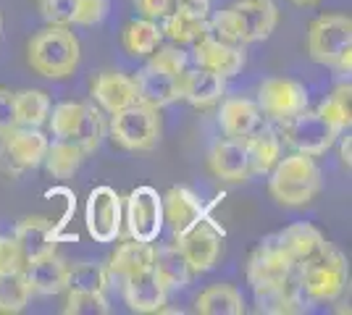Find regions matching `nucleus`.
<instances>
[{"mask_svg": "<svg viewBox=\"0 0 352 315\" xmlns=\"http://www.w3.org/2000/svg\"><path fill=\"white\" fill-rule=\"evenodd\" d=\"M279 24V8L274 0H236L208 21L210 37L229 45H250L265 40Z\"/></svg>", "mask_w": 352, "mask_h": 315, "instance_id": "nucleus-1", "label": "nucleus"}, {"mask_svg": "<svg viewBox=\"0 0 352 315\" xmlns=\"http://www.w3.org/2000/svg\"><path fill=\"white\" fill-rule=\"evenodd\" d=\"M268 189L279 205H287V208L308 205L321 192V171L313 163V155L294 152L284 161L279 158V163L271 168Z\"/></svg>", "mask_w": 352, "mask_h": 315, "instance_id": "nucleus-2", "label": "nucleus"}, {"mask_svg": "<svg viewBox=\"0 0 352 315\" xmlns=\"http://www.w3.org/2000/svg\"><path fill=\"white\" fill-rule=\"evenodd\" d=\"M184 69H187L184 53H179L174 47H163L161 53H155L153 60L147 63L140 74L134 76L137 103L150 105L155 110L176 103L182 97V92H179V76H182Z\"/></svg>", "mask_w": 352, "mask_h": 315, "instance_id": "nucleus-3", "label": "nucleus"}, {"mask_svg": "<svg viewBox=\"0 0 352 315\" xmlns=\"http://www.w3.org/2000/svg\"><path fill=\"white\" fill-rule=\"evenodd\" d=\"M27 60L40 76L66 79L79 66V40L66 27L50 24L47 30L37 32L30 40Z\"/></svg>", "mask_w": 352, "mask_h": 315, "instance_id": "nucleus-4", "label": "nucleus"}, {"mask_svg": "<svg viewBox=\"0 0 352 315\" xmlns=\"http://www.w3.org/2000/svg\"><path fill=\"white\" fill-rule=\"evenodd\" d=\"M297 279L310 302H334L347 284V260L331 242L308 260L297 263Z\"/></svg>", "mask_w": 352, "mask_h": 315, "instance_id": "nucleus-5", "label": "nucleus"}, {"mask_svg": "<svg viewBox=\"0 0 352 315\" xmlns=\"http://www.w3.org/2000/svg\"><path fill=\"white\" fill-rule=\"evenodd\" d=\"M310 58L321 66L350 74L352 66V21L350 16L326 14L318 16L308 32Z\"/></svg>", "mask_w": 352, "mask_h": 315, "instance_id": "nucleus-6", "label": "nucleus"}, {"mask_svg": "<svg viewBox=\"0 0 352 315\" xmlns=\"http://www.w3.org/2000/svg\"><path fill=\"white\" fill-rule=\"evenodd\" d=\"M50 129L58 139L79 145L85 152L98 150L103 137V119L100 110L87 103H60L53 108Z\"/></svg>", "mask_w": 352, "mask_h": 315, "instance_id": "nucleus-7", "label": "nucleus"}, {"mask_svg": "<svg viewBox=\"0 0 352 315\" xmlns=\"http://www.w3.org/2000/svg\"><path fill=\"white\" fill-rule=\"evenodd\" d=\"M111 137L124 150H153L158 145V137H161L158 110L142 103H134L124 110H118V113H113V121H111Z\"/></svg>", "mask_w": 352, "mask_h": 315, "instance_id": "nucleus-8", "label": "nucleus"}, {"mask_svg": "<svg viewBox=\"0 0 352 315\" xmlns=\"http://www.w3.org/2000/svg\"><path fill=\"white\" fill-rule=\"evenodd\" d=\"M342 129L323 119L318 110H302L284 121V142L305 155H323L339 139Z\"/></svg>", "mask_w": 352, "mask_h": 315, "instance_id": "nucleus-9", "label": "nucleus"}, {"mask_svg": "<svg viewBox=\"0 0 352 315\" xmlns=\"http://www.w3.org/2000/svg\"><path fill=\"white\" fill-rule=\"evenodd\" d=\"M258 108L268 119L284 124L308 108V92L294 79H265L258 90Z\"/></svg>", "mask_w": 352, "mask_h": 315, "instance_id": "nucleus-10", "label": "nucleus"}, {"mask_svg": "<svg viewBox=\"0 0 352 315\" xmlns=\"http://www.w3.org/2000/svg\"><path fill=\"white\" fill-rule=\"evenodd\" d=\"M129 237L140 242H155L163 226V197L153 187H137L126 197Z\"/></svg>", "mask_w": 352, "mask_h": 315, "instance_id": "nucleus-11", "label": "nucleus"}, {"mask_svg": "<svg viewBox=\"0 0 352 315\" xmlns=\"http://www.w3.org/2000/svg\"><path fill=\"white\" fill-rule=\"evenodd\" d=\"M3 139L0 158L8 161V174H21L27 168L43 163L47 150V137L37 126H16Z\"/></svg>", "mask_w": 352, "mask_h": 315, "instance_id": "nucleus-12", "label": "nucleus"}, {"mask_svg": "<svg viewBox=\"0 0 352 315\" xmlns=\"http://www.w3.org/2000/svg\"><path fill=\"white\" fill-rule=\"evenodd\" d=\"M87 231L95 242H113L121 231V197L111 187H95L87 200Z\"/></svg>", "mask_w": 352, "mask_h": 315, "instance_id": "nucleus-13", "label": "nucleus"}, {"mask_svg": "<svg viewBox=\"0 0 352 315\" xmlns=\"http://www.w3.org/2000/svg\"><path fill=\"white\" fill-rule=\"evenodd\" d=\"M179 253L184 255L192 273H206L216 266L221 255V237L206 224V218L200 224L187 229L184 234H179L174 240Z\"/></svg>", "mask_w": 352, "mask_h": 315, "instance_id": "nucleus-14", "label": "nucleus"}, {"mask_svg": "<svg viewBox=\"0 0 352 315\" xmlns=\"http://www.w3.org/2000/svg\"><path fill=\"white\" fill-rule=\"evenodd\" d=\"M108 11V0H40V14L47 24H79V27H92L103 21Z\"/></svg>", "mask_w": 352, "mask_h": 315, "instance_id": "nucleus-15", "label": "nucleus"}, {"mask_svg": "<svg viewBox=\"0 0 352 315\" xmlns=\"http://www.w3.org/2000/svg\"><path fill=\"white\" fill-rule=\"evenodd\" d=\"M166 294H168V289L163 286L153 266L124 279V300L134 313H158V310H163Z\"/></svg>", "mask_w": 352, "mask_h": 315, "instance_id": "nucleus-16", "label": "nucleus"}, {"mask_svg": "<svg viewBox=\"0 0 352 315\" xmlns=\"http://www.w3.org/2000/svg\"><path fill=\"white\" fill-rule=\"evenodd\" d=\"M195 60L197 66H203L208 71L219 76H236L245 66V47L221 43L216 37H203L200 43H195Z\"/></svg>", "mask_w": 352, "mask_h": 315, "instance_id": "nucleus-17", "label": "nucleus"}, {"mask_svg": "<svg viewBox=\"0 0 352 315\" xmlns=\"http://www.w3.org/2000/svg\"><path fill=\"white\" fill-rule=\"evenodd\" d=\"M208 165L213 171V176L223 181H248L252 168H250L248 148L242 139H219L213 145V150L208 155Z\"/></svg>", "mask_w": 352, "mask_h": 315, "instance_id": "nucleus-18", "label": "nucleus"}, {"mask_svg": "<svg viewBox=\"0 0 352 315\" xmlns=\"http://www.w3.org/2000/svg\"><path fill=\"white\" fill-rule=\"evenodd\" d=\"M14 240L21 250V255L27 263L37 260V257H45L50 253H56V231L47 218L43 215H30V218H21L14 229Z\"/></svg>", "mask_w": 352, "mask_h": 315, "instance_id": "nucleus-19", "label": "nucleus"}, {"mask_svg": "<svg viewBox=\"0 0 352 315\" xmlns=\"http://www.w3.org/2000/svg\"><path fill=\"white\" fill-rule=\"evenodd\" d=\"M219 124L226 137L245 142L248 137H252L263 126V110L252 100L232 97V100H223V105H221Z\"/></svg>", "mask_w": 352, "mask_h": 315, "instance_id": "nucleus-20", "label": "nucleus"}, {"mask_svg": "<svg viewBox=\"0 0 352 315\" xmlns=\"http://www.w3.org/2000/svg\"><path fill=\"white\" fill-rule=\"evenodd\" d=\"M203 218H206V208L187 187H171L168 195L163 197V221L171 226L174 237L184 234Z\"/></svg>", "mask_w": 352, "mask_h": 315, "instance_id": "nucleus-21", "label": "nucleus"}, {"mask_svg": "<svg viewBox=\"0 0 352 315\" xmlns=\"http://www.w3.org/2000/svg\"><path fill=\"white\" fill-rule=\"evenodd\" d=\"M179 92L195 108H210V105H216L223 97L226 84H223V76L197 66V69H184L182 71V76H179Z\"/></svg>", "mask_w": 352, "mask_h": 315, "instance_id": "nucleus-22", "label": "nucleus"}, {"mask_svg": "<svg viewBox=\"0 0 352 315\" xmlns=\"http://www.w3.org/2000/svg\"><path fill=\"white\" fill-rule=\"evenodd\" d=\"M24 276H27V284H30L32 294L50 297V294H60V292H66L69 266H66V260H63V257H58L56 253H50V255L37 257V260L27 263Z\"/></svg>", "mask_w": 352, "mask_h": 315, "instance_id": "nucleus-23", "label": "nucleus"}, {"mask_svg": "<svg viewBox=\"0 0 352 315\" xmlns=\"http://www.w3.org/2000/svg\"><path fill=\"white\" fill-rule=\"evenodd\" d=\"M92 97L113 116L118 110L137 103V87H134V79H129V76L118 74V71H105L95 79Z\"/></svg>", "mask_w": 352, "mask_h": 315, "instance_id": "nucleus-24", "label": "nucleus"}, {"mask_svg": "<svg viewBox=\"0 0 352 315\" xmlns=\"http://www.w3.org/2000/svg\"><path fill=\"white\" fill-rule=\"evenodd\" d=\"M153 253H155L153 242H124L121 247H116V253L108 263V276H118L124 281L126 276H132L137 270L150 268L153 266Z\"/></svg>", "mask_w": 352, "mask_h": 315, "instance_id": "nucleus-25", "label": "nucleus"}, {"mask_svg": "<svg viewBox=\"0 0 352 315\" xmlns=\"http://www.w3.org/2000/svg\"><path fill=\"white\" fill-rule=\"evenodd\" d=\"M153 268H155V273H158V279L163 281L166 289H184L192 279L190 266H187V260L179 253L176 244H161V247H155V253H153Z\"/></svg>", "mask_w": 352, "mask_h": 315, "instance_id": "nucleus-26", "label": "nucleus"}, {"mask_svg": "<svg viewBox=\"0 0 352 315\" xmlns=\"http://www.w3.org/2000/svg\"><path fill=\"white\" fill-rule=\"evenodd\" d=\"M195 310L203 315H242L245 313V300H242L236 286L216 284L208 286L195 300Z\"/></svg>", "mask_w": 352, "mask_h": 315, "instance_id": "nucleus-27", "label": "nucleus"}, {"mask_svg": "<svg viewBox=\"0 0 352 315\" xmlns=\"http://www.w3.org/2000/svg\"><path fill=\"white\" fill-rule=\"evenodd\" d=\"M279 237L284 242V247H287V253L292 255L294 268H297V263L308 260L310 255H316L318 250L326 247V237L310 224H294L289 229H284Z\"/></svg>", "mask_w": 352, "mask_h": 315, "instance_id": "nucleus-28", "label": "nucleus"}, {"mask_svg": "<svg viewBox=\"0 0 352 315\" xmlns=\"http://www.w3.org/2000/svg\"><path fill=\"white\" fill-rule=\"evenodd\" d=\"M245 148H248L252 174H271V168L279 163L281 158V139L274 132L258 129L255 135L245 139Z\"/></svg>", "mask_w": 352, "mask_h": 315, "instance_id": "nucleus-29", "label": "nucleus"}, {"mask_svg": "<svg viewBox=\"0 0 352 315\" xmlns=\"http://www.w3.org/2000/svg\"><path fill=\"white\" fill-rule=\"evenodd\" d=\"M85 155H87V152L82 150L79 145L66 142V139H56L53 145H47L43 163L50 176H56V179H69V176H74V174L79 171Z\"/></svg>", "mask_w": 352, "mask_h": 315, "instance_id": "nucleus-30", "label": "nucleus"}, {"mask_svg": "<svg viewBox=\"0 0 352 315\" xmlns=\"http://www.w3.org/2000/svg\"><path fill=\"white\" fill-rule=\"evenodd\" d=\"M161 32L168 40L179 43V45H195L203 37H208L210 27H208V19L184 14V11H176L174 8L171 14L166 16V24L161 27Z\"/></svg>", "mask_w": 352, "mask_h": 315, "instance_id": "nucleus-31", "label": "nucleus"}, {"mask_svg": "<svg viewBox=\"0 0 352 315\" xmlns=\"http://www.w3.org/2000/svg\"><path fill=\"white\" fill-rule=\"evenodd\" d=\"M161 40L163 32L153 19H134L124 30V47L129 56H153Z\"/></svg>", "mask_w": 352, "mask_h": 315, "instance_id": "nucleus-32", "label": "nucleus"}, {"mask_svg": "<svg viewBox=\"0 0 352 315\" xmlns=\"http://www.w3.org/2000/svg\"><path fill=\"white\" fill-rule=\"evenodd\" d=\"M108 289V268L100 263H76L69 266V276H66V292H95V294H105Z\"/></svg>", "mask_w": 352, "mask_h": 315, "instance_id": "nucleus-33", "label": "nucleus"}, {"mask_svg": "<svg viewBox=\"0 0 352 315\" xmlns=\"http://www.w3.org/2000/svg\"><path fill=\"white\" fill-rule=\"evenodd\" d=\"M16 97V121L19 126H43L50 116V97L43 90L14 92Z\"/></svg>", "mask_w": 352, "mask_h": 315, "instance_id": "nucleus-34", "label": "nucleus"}, {"mask_svg": "<svg viewBox=\"0 0 352 315\" xmlns=\"http://www.w3.org/2000/svg\"><path fill=\"white\" fill-rule=\"evenodd\" d=\"M318 113L329 124H334L337 129H350V121H352V87L350 82H342L334 87V92L318 105Z\"/></svg>", "mask_w": 352, "mask_h": 315, "instance_id": "nucleus-35", "label": "nucleus"}, {"mask_svg": "<svg viewBox=\"0 0 352 315\" xmlns=\"http://www.w3.org/2000/svg\"><path fill=\"white\" fill-rule=\"evenodd\" d=\"M30 284L24 270L0 273V313H21L30 305Z\"/></svg>", "mask_w": 352, "mask_h": 315, "instance_id": "nucleus-36", "label": "nucleus"}, {"mask_svg": "<svg viewBox=\"0 0 352 315\" xmlns=\"http://www.w3.org/2000/svg\"><path fill=\"white\" fill-rule=\"evenodd\" d=\"M111 310L105 294L95 292H69V300L63 305L66 315H105Z\"/></svg>", "mask_w": 352, "mask_h": 315, "instance_id": "nucleus-37", "label": "nucleus"}, {"mask_svg": "<svg viewBox=\"0 0 352 315\" xmlns=\"http://www.w3.org/2000/svg\"><path fill=\"white\" fill-rule=\"evenodd\" d=\"M24 268H27V260L14 237H0V273H19Z\"/></svg>", "mask_w": 352, "mask_h": 315, "instance_id": "nucleus-38", "label": "nucleus"}, {"mask_svg": "<svg viewBox=\"0 0 352 315\" xmlns=\"http://www.w3.org/2000/svg\"><path fill=\"white\" fill-rule=\"evenodd\" d=\"M19 126L16 121V97L11 90L0 87V137H6L11 129Z\"/></svg>", "mask_w": 352, "mask_h": 315, "instance_id": "nucleus-39", "label": "nucleus"}, {"mask_svg": "<svg viewBox=\"0 0 352 315\" xmlns=\"http://www.w3.org/2000/svg\"><path fill=\"white\" fill-rule=\"evenodd\" d=\"M137 11L145 16V19H166V16L174 11V0H134Z\"/></svg>", "mask_w": 352, "mask_h": 315, "instance_id": "nucleus-40", "label": "nucleus"}, {"mask_svg": "<svg viewBox=\"0 0 352 315\" xmlns=\"http://www.w3.org/2000/svg\"><path fill=\"white\" fill-rule=\"evenodd\" d=\"M176 11H184V14L200 16V19H208V11H210V3L208 0H174Z\"/></svg>", "mask_w": 352, "mask_h": 315, "instance_id": "nucleus-41", "label": "nucleus"}, {"mask_svg": "<svg viewBox=\"0 0 352 315\" xmlns=\"http://www.w3.org/2000/svg\"><path fill=\"white\" fill-rule=\"evenodd\" d=\"M339 137H342V135H339ZM350 145H352V137H350V135L342 137V163L347 165V168L352 165V158H350L352 150H350Z\"/></svg>", "mask_w": 352, "mask_h": 315, "instance_id": "nucleus-42", "label": "nucleus"}, {"mask_svg": "<svg viewBox=\"0 0 352 315\" xmlns=\"http://www.w3.org/2000/svg\"><path fill=\"white\" fill-rule=\"evenodd\" d=\"M289 3H294L297 8H310V5H318L321 0H289Z\"/></svg>", "mask_w": 352, "mask_h": 315, "instance_id": "nucleus-43", "label": "nucleus"}, {"mask_svg": "<svg viewBox=\"0 0 352 315\" xmlns=\"http://www.w3.org/2000/svg\"><path fill=\"white\" fill-rule=\"evenodd\" d=\"M0 27H3V21H0Z\"/></svg>", "mask_w": 352, "mask_h": 315, "instance_id": "nucleus-44", "label": "nucleus"}]
</instances>
